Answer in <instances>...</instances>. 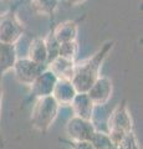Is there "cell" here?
Returning a JSON list of instances; mask_svg holds the SVG:
<instances>
[{"instance_id": "obj_4", "label": "cell", "mask_w": 143, "mask_h": 149, "mask_svg": "<svg viewBox=\"0 0 143 149\" xmlns=\"http://www.w3.org/2000/svg\"><path fill=\"white\" fill-rule=\"evenodd\" d=\"M24 34V26L15 10H6L0 14V42L15 45Z\"/></svg>"}, {"instance_id": "obj_3", "label": "cell", "mask_w": 143, "mask_h": 149, "mask_svg": "<svg viewBox=\"0 0 143 149\" xmlns=\"http://www.w3.org/2000/svg\"><path fill=\"white\" fill-rule=\"evenodd\" d=\"M59 109L60 104L52 96H45L36 98L30 117L33 128L40 133H46L56 119Z\"/></svg>"}, {"instance_id": "obj_16", "label": "cell", "mask_w": 143, "mask_h": 149, "mask_svg": "<svg viewBox=\"0 0 143 149\" xmlns=\"http://www.w3.org/2000/svg\"><path fill=\"white\" fill-rule=\"evenodd\" d=\"M92 147L95 149H114L116 146L112 142V139L108 136V133L101 132V130H95V133L92 134L91 139L89 141Z\"/></svg>"}, {"instance_id": "obj_9", "label": "cell", "mask_w": 143, "mask_h": 149, "mask_svg": "<svg viewBox=\"0 0 143 149\" xmlns=\"http://www.w3.org/2000/svg\"><path fill=\"white\" fill-rule=\"evenodd\" d=\"M70 106L72 108L73 116H76V117L89 120H92V118H93L95 104L92 103L91 98L86 92H77Z\"/></svg>"}, {"instance_id": "obj_13", "label": "cell", "mask_w": 143, "mask_h": 149, "mask_svg": "<svg viewBox=\"0 0 143 149\" xmlns=\"http://www.w3.org/2000/svg\"><path fill=\"white\" fill-rule=\"evenodd\" d=\"M27 58L31 61L41 65H47V52H46L44 39L41 37H35L31 41L29 46V51H27Z\"/></svg>"}, {"instance_id": "obj_19", "label": "cell", "mask_w": 143, "mask_h": 149, "mask_svg": "<svg viewBox=\"0 0 143 149\" xmlns=\"http://www.w3.org/2000/svg\"><path fill=\"white\" fill-rule=\"evenodd\" d=\"M118 148H121V149H141L140 144H138V141H137V137L135 134V130L128 133L127 136L123 138V141L118 146Z\"/></svg>"}, {"instance_id": "obj_8", "label": "cell", "mask_w": 143, "mask_h": 149, "mask_svg": "<svg viewBox=\"0 0 143 149\" xmlns=\"http://www.w3.org/2000/svg\"><path fill=\"white\" fill-rule=\"evenodd\" d=\"M57 80H59V77L47 67L45 71L41 72L39 76L36 77V80L30 85L31 95L36 97V98L45 97V96H51Z\"/></svg>"}, {"instance_id": "obj_17", "label": "cell", "mask_w": 143, "mask_h": 149, "mask_svg": "<svg viewBox=\"0 0 143 149\" xmlns=\"http://www.w3.org/2000/svg\"><path fill=\"white\" fill-rule=\"evenodd\" d=\"M44 42H45L46 52H47V65H49V63H51L55 58L59 57L60 42L55 39L52 32H50V34H47V36L44 37Z\"/></svg>"}, {"instance_id": "obj_20", "label": "cell", "mask_w": 143, "mask_h": 149, "mask_svg": "<svg viewBox=\"0 0 143 149\" xmlns=\"http://www.w3.org/2000/svg\"><path fill=\"white\" fill-rule=\"evenodd\" d=\"M67 144H70L71 149H95L89 141H81V142H72V141H63Z\"/></svg>"}, {"instance_id": "obj_21", "label": "cell", "mask_w": 143, "mask_h": 149, "mask_svg": "<svg viewBox=\"0 0 143 149\" xmlns=\"http://www.w3.org/2000/svg\"><path fill=\"white\" fill-rule=\"evenodd\" d=\"M85 0H67V4L68 5H78V4H81V3H84Z\"/></svg>"}, {"instance_id": "obj_23", "label": "cell", "mask_w": 143, "mask_h": 149, "mask_svg": "<svg viewBox=\"0 0 143 149\" xmlns=\"http://www.w3.org/2000/svg\"><path fill=\"white\" fill-rule=\"evenodd\" d=\"M114 149H121V148H118V147H116V148H114Z\"/></svg>"}, {"instance_id": "obj_11", "label": "cell", "mask_w": 143, "mask_h": 149, "mask_svg": "<svg viewBox=\"0 0 143 149\" xmlns=\"http://www.w3.org/2000/svg\"><path fill=\"white\" fill-rule=\"evenodd\" d=\"M60 44L76 41L78 34V21L76 20H66L62 21L51 31Z\"/></svg>"}, {"instance_id": "obj_1", "label": "cell", "mask_w": 143, "mask_h": 149, "mask_svg": "<svg viewBox=\"0 0 143 149\" xmlns=\"http://www.w3.org/2000/svg\"><path fill=\"white\" fill-rule=\"evenodd\" d=\"M114 44L116 41L113 40L107 41L95 55H92L91 57L85 60L80 65H75L71 82L77 92H87L92 86V83L97 80L98 76H101L100 70L102 67L105 60L107 58L108 54L114 47Z\"/></svg>"}, {"instance_id": "obj_10", "label": "cell", "mask_w": 143, "mask_h": 149, "mask_svg": "<svg viewBox=\"0 0 143 149\" xmlns=\"http://www.w3.org/2000/svg\"><path fill=\"white\" fill-rule=\"evenodd\" d=\"M77 91L73 87L71 80H66V78H59L55 88L52 91V97L60 106H67L70 104L73 97L76 96Z\"/></svg>"}, {"instance_id": "obj_6", "label": "cell", "mask_w": 143, "mask_h": 149, "mask_svg": "<svg viewBox=\"0 0 143 149\" xmlns=\"http://www.w3.org/2000/svg\"><path fill=\"white\" fill-rule=\"evenodd\" d=\"M95 130L96 127L92 120L76 117V116H73L71 119H68L65 127V132L68 141L72 142L90 141Z\"/></svg>"}, {"instance_id": "obj_14", "label": "cell", "mask_w": 143, "mask_h": 149, "mask_svg": "<svg viewBox=\"0 0 143 149\" xmlns=\"http://www.w3.org/2000/svg\"><path fill=\"white\" fill-rule=\"evenodd\" d=\"M75 61H68V60L57 57L55 58L51 63L47 65V67L56 74L59 78H66V80H71L73 68H75Z\"/></svg>"}, {"instance_id": "obj_18", "label": "cell", "mask_w": 143, "mask_h": 149, "mask_svg": "<svg viewBox=\"0 0 143 149\" xmlns=\"http://www.w3.org/2000/svg\"><path fill=\"white\" fill-rule=\"evenodd\" d=\"M77 52H78V45L76 41H68V42L60 44L59 57L68 60V61H75Z\"/></svg>"}, {"instance_id": "obj_12", "label": "cell", "mask_w": 143, "mask_h": 149, "mask_svg": "<svg viewBox=\"0 0 143 149\" xmlns=\"http://www.w3.org/2000/svg\"><path fill=\"white\" fill-rule=\"evenodd\" d=\"M17 60L15 45L0 42V81L4 73L13 70Z\"/></svg>"}, {"instance_id": "obj_5", "label": "cell", "mask_w": 143, "mask_h": 149, "mask_svg": "<svg viewBox=\"0 0 143 149\" xmlns=\"http://www.w3.org/2000/svg\"><path fill=\"white\" fill-rule=\"evenodd\" d=\"M47 68V65H41L31 61L30 58H17L15 65L13 67L14 74H15L16 80L19 81L21 85L30 86L39 74Z\"/></svg>"}, {"instance_id": "obj_15", "label": "cell", "mask_w": 143, "mask_h": 149, "mask_svg": "<svg viewBox=\"0 0 143 149\" xmlns=\"http://www.w3.org/2000/svg\"><path fill=\"white\" fill-rule=\"evenodd\" d=\"M33 10L39 15L52 16L59 8V0H30Z\"/></svg>"}, {"instance_id": "obj_2", "label": "cell", "mask_w": 143, "mask_h": 149, "mask_svg": "<svg viewBox=\"0 0 143 149\" xmlns=\"http://www.w3.org/2000/svg\"><path fill=\"white\" fill-rule=\"evenodd\" d=\"M107 128L108 136L116 147L121 144L123 138L128 133L133 132V119L126 100L117 103L113 111L111 112L107 120Z\"/></svg>"}, {"instance_id": "obj_22", "label": "cell", "mask_w": 143, "mask_h": 149, "mask_svg": "<svg viewBox=\"0 0 143 149\" xmlns=\"http://www.w3.org/2000/svg\"><path fill=\"white\" fill-rule=\"evenodd\" d=\"M0 103H1V81H0ZM0 108H1V104H0ZM0 146H3V139L0 136Z\"/></svg>"}, {"instance_id": "obj_7", "label": "cell", "mask_w": 143, "mask_h": 149, "mask_svg": "<svg viewBox=\"0 0 143 149\" xmlns=\"http://www.w3.org/2000/svg\"><path fill=\"white\" fill-rule=\"evenodd\" d=\"M112 92H113L112 81L106 76H98V78L92 83V86L89 88V91L86 93L89 95L92 103L96 107L107 103L110 98L112 97Z\"/></svg>"}]
</instances>
